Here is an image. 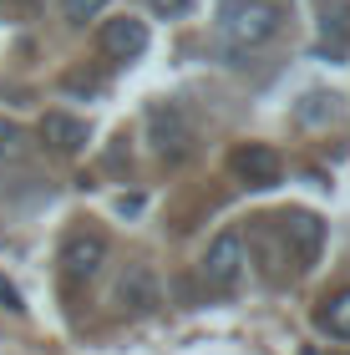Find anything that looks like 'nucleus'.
I'll return each mask as SVG.
<instances>
[{"label": "nucleus", "instance_id": "9b49d317", "mask_svg": "<svg viewBox=\"0 0 350 355\" xmlns=\"http://www.w3.org/2000/svg\"><path fill=\"white\" fill-rule=\"evenodd\" d=\"M117 300H127L132 310H152L157 304V289H152V274L142 269V264H132L122 274V284H117Z\"/></svg>", "mask_w": 350, "mask_h": 355}, {"label": "nucleus", "instance_id": "2eb2a0df", "mask_svg": "<svg viewBox=\"0 0 350 355\" xmlns=\"http://www.w3.org/2000/svg\"><path fill=\"white\" fill-rule=\"evenodd\" d=\"M0 304H6L10 315H21V310H26V304H21V289H15L10 279H0Z\"/></svg>", "mask_w": 350, "mask_h": 355}, {"label": "nucleus", "instance_id": "20e7f679", "mask_svg": "<svg viewBox=\"0 0 350 355\" xmlns=\"http://www.w3.org/2000/svg\"><path fill=\"white\" fill-rule=\"evenodd\" d=\"M148 137H152L157 157H168V163L188 157V142H193V132H188V122H183V112L173 107V102L148 107Z\"/></svg>", "mask_w": 350, "mask_h": 355}, {"label": "nucleus", "instance_id": "1a4fd4ad", "mask_svg": "<svg viewBox=\"0 0 350 355\" xmlns=\"http://www.w3.org/2000/svg\"><path fill=\"white\" fill-rule=\"evenodd\" d=\"M320 46L330 56L350 51V0H320Z\"/></svg>", "mask_w": 350, "mask_h": 355}, {"label": "nucleus", "instance_id": "423d86ee", "mask_svg": "<svg viewBox=\"0 0 350 355\" xmlns=\"http://www.w3.org/2000/svg\"><path fill=\"white\" fill-rule=\"evenodd\" d=\"M97 46H102V56H112V61H137L148 51V21H137V15H112V21H102Z\"/></svg>", "mask_w": 350, "mask_h": 355}, {"label": "nucleus", "instance_id": "9d476101", "mask_svg": "<svg viewBox=\"0 0 350 355\" xmlns=\"http://www.w3.org/2000/svg\"><path fill=\"white\" fill-rule=\"evenodd\" d=\"M315 325H320L330 340H350V289H340V295H330V300L320 304Z\"/></svg>", "mask_w": 350, "mask_h": 355}, {"label": "nucleus", "instance_id": "39448f33", "mask_svg": "<svg viewBox=\"0 0 350 355\" xmlns=\"http://www.w3.org/2000/svg\"><path fill=\"white\" fill-rule=\"evenodd\" d=\"M229 168H234L238 183H249V188H274L284 178V157L269 148V142H244V148H234Z\"/></svg>", "mask_w": 350, "mask_h": 355}, {"label": "nucleus", "instance_id": "dca6fc26", "mask_svg": "<svg viewBox=\"0 0 350 355\" xmlns=\"http://www.w3.org/2000/svg\"><path fill=\"white\" fill-rule=\"evenodd\" d=\"M188 6H193V0H152V10H157V15H183Z\"/></svg>", "mask_w": 350, "mask_h": 355}, {"label": "nucleus", "instance_id": "ddd939ff", "mask_svg": "<svg viewBox=\"0 0 350 355\" xmlns=\"http://www.w3.org/2000/svg\"><path fill=\"white\" fill-rule=\"evenodd\" d=\"M320 117H335V96L315 92V96H305V107H299V122H320Z\"/></svg>", "mask_w": 350, "mask_h": 355}, {"label": "nucleus", "instance_id": "6e6552de", "mask_svg": "<svg viewBox=\"0 0 350 355\" xmlns=\"http://www.w3.org/2000/svg\"><path fill=\"white\" fill-rule=\"evenodd\" d=\"M41 142H51L56 153H82L87 142H91V127L82 117H67V112H46L41 117Z\"/></svg>", "mask_w": 350, "mask_h": 355}, {"label": "nucleus", "instance_id": "7ed1b4c3", "mask_svg": "<svg viewBox=\"0 0 350 355\" xmlns=\"http://www.w3.org/2000/svg\"><path fill=\"white\" fill-rule=\"evenodd\" d=\"M244 264H249L244 234H238V229H224V234L209 244V254H203L198 274H203V284H209V289H218V295H234L238 279H244Z\"/></svg>", "mask_w": 350, "mask_h": 355}, {"label": "nucleus", "instance_id": "f257e3e1", "mask_svg": "<svg viewBox=\"0 0 350 355\" xmlns=\"http://www.w3.org/2000/svg\"><path fill=\"white\" fill-rule=\"evenodd\" d=\"M284 0H224L218 6V36L238 51H259L284 31Z\"/></svg>", "mask_w": 350, "mask_h": 355}, {"label": "nucleus", "instance_id": "f8f14e48", "mask_svg": "<svg viewBox=\"0 0 350 355\" xmlns=\"http://www.w3.org/2000/svg\"><path fill=\"white\" fill-rule=\"evenodd\" d=\"M107 6H112V0H61L67 21H76V26H82V21H97V15H102Z\"/></svg>", "mask_w": 350, "mask_h": 355}, {"label": "nucleus", "instance_id": "f03ea898", "mask_svg": "<svg viewBox=\"0 0 350 355\" xmlns=\"http://www.w3.org/2000/svg\"><path fill=\"white\" fill-rule=\"evenodd\" d=\"M264 239H274V254L279 264H290L295 274H305L315 259H320V244H325V223L305 214V208H284V214L264 218Z\"/></svg>", "mask_w": 350, "mask_h": 355}, {"label": "nucleus", "instance_id": "f3484780", "mask_svg": "<svg viewBox=\"0 0 350 355\" xmlns=\"http://www.w3.org/2000/svg\"><path fill=\"white\" fill-rule=\"evenodd\" d=\"M15 6H36V0H15Z\"/></svg>", "mask_w": 350, "mask_h": 355}, {"label": "nucleus", "instance_id": "0eeeda50", "mask_svg": "<svg viewBox=\"0 0 350 355\" xmlns=\"http://www.w3.org/2000/svg\"><path fill=\"white\" fill-rule=\"evenodd\" d=\"M102 264H107V239L102 234H71L67 244H61V274H67L71 284H87Z\"/></svg>", "mask_w": 350, "mask_h": 355}, {"label": "nucleus", "instance_id": "4468645a", "mask_svg": "<svg viewBox=\"0 0 350 355\" xmlns=\"http://www.w3.org/2000/svg\"><path fill=\"white\" fill-rule=\"evenodd\" d=\"M21 153H26V132L0 117V157H21Z\"/></svg>", "mask_w": 350, "mask_h": 355}]
</instances>
